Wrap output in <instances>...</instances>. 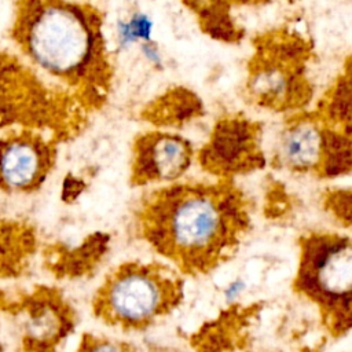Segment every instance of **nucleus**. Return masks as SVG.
Returning a JSON list of instances; mask_svg holds the SVG:
<instances>
[{"label": "nucleus", "instance_id": "nucleus-5", "mask_svg": "<svg viewBox=\"0 0 352 352\" xmlns=\"http://www.w3.org/2000/svg\"><path fill=\"white\" fill-rule=\"evenodd\" d=\"M183 298L184 276L175 267L131 260L103 280L94 298V312L111 327L142 331L170 315Z\"/></svg>", "mask_w": 352, "mask_h": 352}, {"label": "nucleus", "instance_id": "nucleus-16", "mask_svg": "<svg viewBox=\"0 0 352 352\" xmlns=\"http://www.w3.org/2000/svg\"><path fill=\"white\" fill-rule=\"evenodd\" d=\"M76 352H136V349L121 340L85 334Z\"/></svg>", "mask_w": 352, "mask_h": 352}, {"label": "nucleus", "instance_id": "nucleus-6", "mask_svg": "<svg viewBox=\"0 0 352 352\" xmlns=\"http://www.w3.org/2000/svg\"><path fill=\"white\" fill-rule=\"evenodd\" d=\"M270 165L293 175L331 180L352 173V138L315 111L293 114L274 142Z\"/></svg>", "mask_w": 352, "mask_h": 352}, {"label": "nucleus", "instance_id": "nucleus-10", "mask_svg": "<svg viewBox=\"0 0 352 352\" xmlns=\"http://www.w3.org/2000/svg\"><path fill=\"white\" fill-rule=\"evenodd\" d=\"M304 62L285 59L257 48L249 65L248 92L261 107L274 111L304 109L311 100V87L302 74Z\"/></svg>", "mask_w": 352, "mask_h": 352}, {"label": "nucleus", "instance_id": "nucleus-9", "mask_svg": "<svg viewBox=\"0 0 352 352\" xmlns=\"http://www.w3.org/2000/svg\"><path fill=\"white\" fill-rule=\"evenodd\" d=\"M192 143L180 133L151 129L133 139L129 180L135 187L166 184L183 179L195 161Z\"/></svg>", "mask_w": 352, "mask_h": 352}, {"label": "nucleus", "instance_id": "nucleus-14", "mask_svg": "<svg viewBox=\"0 0 352 352\" xmlns=\"http://www.w3.org/2000/svg\"><path fill=\"white\" fill-rule=\"evenodd\" d=\"M202 28L206 33L217 40L235 41L238 40V29L226 8V0H209L198 8Z\"/></svg>", "mask_w": 352, "mask_h": 352}, {"label": "nucleus", "instance_id": "nucleus-18", "mask_svg": "<svg viewBox=\"0 0 352 352\" xmlns=\"http://www.w3.org/2000/svg\"><path fill=\"white\" fill-rule=\"evenodd\" d=\"M146 54L147 56H150L151 62H154L155 65H161V55L158 52V48L154 45V44H146Z\"/></svg>", "mask_w": 352, "mask_h": 352}, {"label": "nucleus", "instance_id": "nucleus-12", "mask_svg": "<svg viewBox=\"0 0 352 352\" xmlns=\"http://www.w3.org/2000/svg\"><path fill=\"white\" fill-rule=\"evenodd\" d=\"M204 113L201 99L184 87H173L153 99L142 110V118L157 128H176Z\"/></svg>", "mask_w": 352, "mask_h": 352}, {"label": "nucleus", "instance_id": "nucleus-3", "mask_svg": "<svg viewBox=\"0 0 352 352\" xmlns=\"http://www.w3.org/2000/svg\"><path fill=\"white\" fill-rule=\"evenodd\" d=\"M293 292L316 309L334 338L352 333V235L312 230L297 239Z\"/></svg>", "mask_w": 352, "mask_h": 352}, {"label": "nucleus", "instance_id": "nucleus-8", "mask_svg": "<svg viewBox=\"0 0 352 352\" xmlns=\"http://www.w3.org/2000/svg\"><path fill=\"white\" fill-rule=\"evenodd\" d=\"M56 140L29 128H8L0 136V188L7 192H33L56 161Z\"/></svg>", "mask_w": 352, "mask_h": 352}, {"label": "nucleus", "instance_id": "nucleus-1", "mask_svg": "<svg viewBox=\"0 0 352 352\" xmlns=\"http://www.w3.org/2000/svg\"><path fill=\"white\" fill-rule=\"evenodd\" d=\"M138 235L183 276L212 274L231 260L246 236L252 204L230 179L176 180L142 195Z\"/></svg>", "mask_w": 352, "mask_h": 352}, {"label": "nucleus", "instance_id": "nucleus-4", "mask_svg": "<svg viewBox=\"0 0 352 352\" xmlns=\"http://www.w3.org/2000/svg\"><path fill=\"white\" fill-rule=\"evenodd\" d=\"M92 114L33 70L11 47L0 50V128H29L56 142L81 132Z\"/></svg>", "mask_w": 352, "mask_h": 352}, {"label": "nucleus", "instance_id": "nucleus-15", "mask_svg": "<svg viewBox=\"0 0 352 352\" xmlns=\"http://www.w3.org/2000/svg\"><path fill=\"white\" fill-rule=\"evenodd\" d=\"M322 206L326 213L345 228H352V188L330 187L322 194Z\"/></svg>", "mask_w": 352, "mask_h": 352}, {"label": "nucleus", "instance_id": "nucleus-13", "mask_svg": "<svg viewBox=\"0 0 352 352\" xmlns=\"http://www.w3.org/2000/svg\"><path fill=\"white\" fill-rule=\"evenodd\" d=\"M315 113L330 126L352 138V55L344 72L324 94Z\"/></svg>", "mask_w": 352, "mask_h": 352}, {"label": "nucleus", "instance_id": "nucleus-17", "mask_svg": "<svg viewBox=\"0 0 352 352\" xmlns=\"http://www.w3.org/2000/svg\"><path fill=\"white\" fill-rule=\"evenodd\" d=\"M245 289V283L242 282V279H235L234 282H231L226 289H224V297L228 302H234L243 292Z\"/></svg>", "mask_w": 352, "mask_h": 352}, {"label": "nucleus", "instance_id": "nucleus-7", "mask_svg": "<svg viewBox=\"0 0 352 352\" xmlns=\"http://www.w3.org/2000/svg\"><path fill=\"white\" fill-rule=\"evenodd\" d=\"M204 172L214 179L235 180L267 165L261 125L243 114L216 121L208 140L195 154Z\"/></svg>", "mask_w": 352, "mask_h": 352}, {"label": "nucleus", "instance_id": "nucleus-19", "mask_svg": "<svg viewBox=\"0 0 352 352\" xmlns=\"http://www.w3.org/2000/svg\"><path fill=\"white\" fill-rule=\"evenodd\" d=\"M0 352H3V348H1V345H0Z\"/></svg>", "mask_w": 352, "mask_h": 352}, {"label": "nucleus", "instance_id": "nucleus-2", "mask_svg": "<svg viewBox=\"0 0 352 352\" xmlns=\"http://www.w3.org/2000/svg\"><path fill=\"white\" fill-rule=\"evenodd\" d=\"M11 48L41 77L73 95L92 116L107 103L114 65L104 15L81 0H15Z\"/></svg>", "mask_w": 352, "mask_h": 352}, {"label": "nucleus", "instance_id": "nucleus-11", "mask_svg": "<svg viewBox=\"0 0 352 352\" xmlns=\"http://www.w3.org/2000/svg\"><path fill=\"white\" fill-rule=\"evenodd\" d=\"M22 344L28 352H54L73 327L72 312L55 293L33 296L23 307Z\"/></svg>", "mask_w": 352, "mask_h": 352}]
</instances>
